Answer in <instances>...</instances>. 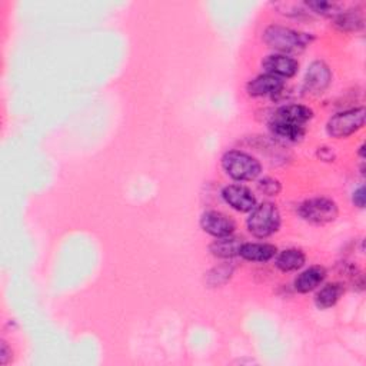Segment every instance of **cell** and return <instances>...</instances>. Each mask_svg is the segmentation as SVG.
Returning <instances> with one entry per match:
<instances>
[{
    "label": "cell",
    "mask_w": 366,
    "mask_h": 366,
    "mask_svg": "<svg viewBox=\"0 0 366 366\" xmlns=\"http://www.w3.org/2000/svg\"><path fill=\"white\" fill-rule=\"evenodd\" d=\"M232 275V268H229L228 265H223V267H219V268H215L211 273H209V283L213 285V287H216V285H222V276L225 278L227 280L231 278Z\"/></svg>",
    "instance_id": "cell-21"
},
{
    "label": "cell",
    "mask_w": 366,
    "mask_h": 366,
    "mask_svg": "<svg viewBox=\"0 0 366 366\" xmlns=\"http://www.w3.org/2000/svg\"><path fill=\"white\" fill-rule=\"evenodd\" d=\"M365 199H366V196H365V186H360L359 189L355 191L354 198H352V200L355 203V206H358L360 209L365 208Z\"/></svg>",
    "instance_id": "cell-22"
},
{
    "label": "cell",
    "mask_w": 366,
    "mask_h": 366,
    "mask_svg": "<svg viewBox=\"0 0 366 366\" xmlns=\"http://www.w3.org/2000/svg\"><path fill=\"white\" fill-rule=\"evenodd\" d=\"M285 88L283 79L276 77L273 75H260L255 77L253 80L248 84L247 90L251 96L253 97H260V96H275L279 95Z\"/></svg>",
    "instance_id": "cell-10"
},
{
    "label": "cell",
    "mask_w": 366,
    "mask_h": 366,
    "mask_svg": "<svg viewBox=\"0 0 366 366\" xmlns=\"http://www.w3.org/2000/svg\"><path fill=\"white\" fill-rule=\"evenodd\" d=\"M327 278V271L322 267H312L302 272L295 279V289L300 293H308L316 289L319 285Z\"/></svg>",
    "instance_id": "cell-13"
},
{
    "label": "cell",
    "mask_w": 366,
    "mask_h": 366,
    "mask_svg": "<svg viewBox=\"0 0 366 366\" xmlns=\"http://www.w3.org/2000/svg\"><path fill=\"white\" fill-rule=\"evenodd\" d=\"M299 215L315 225H325V223L334 222L338 216L336 203L327 198H314L300 203L298 209Z\"/></svg>",
    "instance_id": "cell-4"
},
{
    "label": "cell",
    "mask_w": 366,
    "mask_h": 366,
    "mask_svg": "<svg viewBox=\"0 0 366 366\" xmlns=\"http://www.w3.org/2000/svg\"><path fill=\"white\" fill-rule=\"evenodd\" d=\"M222 196L229 206L238 212H251L256 206V198L253 193L242 185H231L222 191Z\"/></svg>",
    "instance_id": "cell-8"
},
{
    "label": "cell",
    "mask_w": 366,
    "mask_h": 366,
    "mask_svg": "<svg viewBox=\"0 0 366 366\" xmlns=\"http://www.w3.org/2000/svg\"><path fill=\"white\" fill-rule=\"evenodd\" d=\"M280 227V213L278 208L271 202L260 203L251 211L248 218V229L249 232L259 239H265L278 232Z\"/></svg>",
    "instance_id": "cell-2"
},
{
    "label": "cell",
    "mask_w": 366,
    "mask_h": 366,
    "mask_svg": "<svg viewBox=\"0 0 366 366\" xmlns=\"http://www.w3.org/2000/svg\"><path fill=\"white\" fill-rule=\"evenodd\" d=\"M335 26L343 32H356L363 26V19L355 10L343 12V13L340 12L339 15H336Z\"/></svg>",
    "instance_id": "cell-18"
},
{
    "label": "cell",
    "mask_w": 366,
    "mask_h": 366,
    "mask_svg": "<svg viewBox=\"0 0 366 366\" xmlns=\"http://www.w3.org/2000/svg\"><path fill=\"white\" fill-rule=\"evenodd\" d=\"M9 354H12V352L9 351L6 342H2V348H0V363L6 365L9 362V358H10Z\"/></svg>",
    "instance_id": "cell-23"
},
{
    "label": "cell",
    "mask_w": 366,
    "mask_h": 366,
    "mask_svg": "<svg viewBox=\"0 0 366 366\" xmlns=\"http://www.w3.org/2000/svg\"><path fill=\"white\" fill-rule=\"evenodd\" d=\"M240 248H242V240L232 235L216 238V240H213L209 247L212 255L220 259H229L238 256Z\"/></svg>",
    "instance_id": "cell-14"
},
{
    "label": "cell",
    "mask_w": 366,
    "mask_h": 366,
    "mask_svg": "<svg viewBox=\"0 0 366 366\" xmlns=\"http://www.w3.org/2000/svg\"><path fill=\"white\" fill-rule=\"evenodd\" d=\"M345 288L342 283H329L323 287L315 296V303L319 309H328L340 299Z\"/></svg>",
    "instance_id": "cell-15"
},
{
    "label": "cell",
    "mask_w": 366,
    "mask_h": 366,
    "mask_svg": "<svg viewBox=\"0 0 366 366\" xmlns=\"http://www.w3.org/2000/svg\"><path fill=\"white\" fill-rule=\"evenodd\" d=\"M276 248L271 243H242L239 255L251 262H269L276 255Z\"/></svg>",
    "instance_id": "cell-12"
},
{
    "label": "cell",
    "mask_w": 366,
    "mask_h": 366,
    "mask_svg": "<svg viewBox=\"0 0 366 366\" xmlns=\"http://www.w3.org/2000/svg\"><path fill=\"white\" fill-rule=\"evenodd\" d=\"M222 168L228 176L239 182L252 180L258 177L262 171L258 159L240 151H231L223 155Z\"/></svg>",
    "instance_id": "cell-3"
},
{
    "label": "cell",
    "mask_w": 366,
    "mask_h": 366,
    "mask_svg": "<svg viewBox=\"0 0 366 366\" xmlns=\"http://www.w3.org/2000/svg\"><path fill=\"white\" fill-rule=\"evenodd\" d=\"M311 10L315 13L323 15V16H332V15H339V6L332 2H325V0H315V2H307L305 3Z\"/></svg>",
    "instance_id": "cell-19"
},
{
    "label": "cell",
    "mask_w": 366,
    "mask_h": 366,
    "mask_svg": "<svg viewBox=\"0 0 366 366\" xmlns=\"http://www.w3.org/2000/svg\"><path fill=\"white\" fill-rule=\"evenodd\" d=\"M332 80V72L327 64L316 60L305 75V90L311 93H322L327 89Z\"/></svg>",
    "instance_id": "cell-7"
},
{
    "label": "cell",
    "mask_w": 366,
    "mask_h": 366,
    "mask_svg": "<svg viewBox=\"0 0 366 366\" xmlns=\"http://www.w3.org/2000/svg\"><path fill=\"white\" fill-rule=\"evenodd\" d=\"M262 68L268 75L285 79L295 76L299 65L293 57H289L287 55H271L263 59Z\"/></svg>",
    "instance_id": "cell-9"
},
{
    "label": "cell",
    "mask_w": 366,
    "mask_h": 366,
    "mask_svg": "<svg viewBox=\"0 0 366 366\" xmlns=\"http://www.w3.org/2000/svg\"><path fill=\"white\" fill-rule=\"evenodd\" d=\"M359 153H360V156H362V157L365 156V145H362V146H360V151H359Z\"/></svg>",
    "instance_id": "cell-24"
},
{
    "label": "cell",
    "mask_w": 366,
    "mask_h": 366,
    "mask_svg": "<svg viewBox=\"0 0 366 366\" xmlns=\"http://www.w3.org/2000/svg\"><path fill=\"white\" fill-rule=\"evenodd\" d=\"M312 116H314V112L309 108H307V106L288 105V106H283V108L278 109L273 113L272 120H275V122H287V124L305 126V125H307V122H309L312 119Z\"/></svg>",
    "instance_id": "cell-11"
},
{
    "label": "cell",
    "mask_w": 366,
    "mask_h": 366,
    "mask_svg": "<svg viewBox=\"0 0 366 366\" xmlns=\"http://www.w3.org/2000/svg\"><path fill=\"white\" fill-rule=\"evenodd\" d=\"M265 44L282 53L299 52L312 42V36L283 26H269L263 33Z\"/></svg>",
    "instance_id": "cell-1"
},
{
    "label": "cell",
    "mask_w": 366,
    "mask_h": 366,
    "mask_svg": "<svg viewBox=\"0 0 366 366\" xmlns=\"http://www.w3.org/2000/svg\"><path fill=\"white\" fill-rule=\"evenodd\" d=\"M271 132L283 140L288 142H298L305 136V126L300 125H293V124H287V122H275L271 120L269 124Z\"/></svg>",
    "instance_id": "cell-17"
},
{
    "label": "cell",
    "mask_w": 366,
    "mask_h": 366,
    "mask_svg": "<svg viewBox=\"0 0 366 366\" xmlns=\"http://www.w3.org/2000/svg\"><path fill=\"white\" fill-rule=\"evenodd\" d=\"M200 227L206 233L215 238L229 236L236 229L235 222L231 218L216 211H209L203 213L200 218Z\"/></svg>",
    "instance_id": "cell-6"
},
{
    "label": "cell",
    "mask_w": 366,
    "mask_h": 366,
    "mask_svg": "<svg viewBox=\"0 0 366 366\" xmlns=\"http://www.w3.org/2000/svg\"><path fill=\"white\" fill-rule=\"evenodd\" d=\"M259 191L269 196H276L280 192V183L273 177H265L259 182Z\"/></svg>",
    "instance_id": "cell-20"
},
{
    "label": "cell",
    "mask_w": 366,
    "mask_h": 366,
    "mask_svg": "<svg viewBox=\"0 0 366 366\" xmlns=\"http://www.w3.org/2000/svg\"><path fill=\"white\" fill-rule=\"evenodd\" d=\"M275 263L282 272H293L305 265V255L299 249H287L278 255Z\"/></svg>",
    "instance_id": "cell-16"
},
{
    "label": "cell",
    "mask_w": 366,
    "mask_h": 366,
    "mask_svg": "<svg viewBox=\"0 0 366 366\" xmlns=\"http://www.w3.org/2000/svg\"><path fill=\"white\" fill-rule=\"evenodd\" d=\"M363 125H365V109L356 108L332 116L328 122L327 131L332 137L343 139L362 129Z\"/></svg>",
    "instance_id": "cell-5"
}]
</instances>
